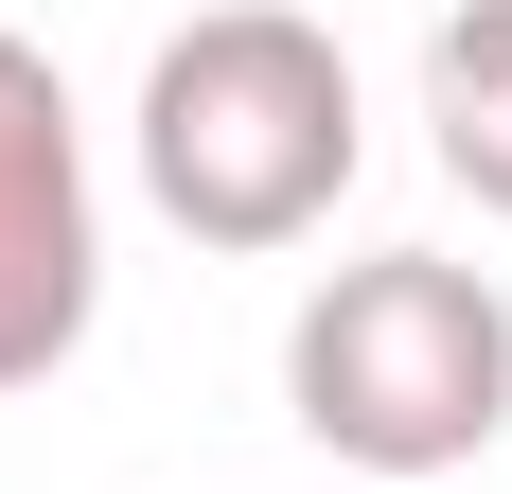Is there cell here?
Masks as SVG:
<instances>
[{"instance_id": "cell-1", "label": "cell", "mask_w": 512, "mask_h": 494, "mask_svg": "<svg viewBox=\"0 0 512 494\" xmlns=\"http://www.w3.org/2000/svg\"><path fill=\"white\" fill-rule=\"evenodd\" d=\"M371 159V106H354V53L318 36L301 0H212L142 53V195L177 212L195 247H301L336 230Z\"/></svg>"}, {"instance_id": "cell-2", "label": "cell", "mask_w": 512, "mask_h": 494, "mask_svg": "<svg viewBox=\"0 0 512 494\" xmlns=\"http://www.w3.org/2000/svg\"><path fill=\"white\" fill-rule=\"evenodd\" d=\"M283 406L354 477H460L512 442V300L460 247H371L318 265L283 318Z\"/></svg>"}, {"instance_id": "cell-3", "label": "cell", "mask_w": 512, "mask_h": 494, "mask_svg": "<svg viewBox=\"0 0 512 494\" xmlns=\"http://www.w3.org/2000/svg\"><path fill=\"white\" fill-rule=\"evenodd\" d=\"M106 318V195H89V124L53 89V53L0 18V389H53Z\"/></svg>"}, {"instance_id": "cell-4", "label": "cell", "mask_w": 512, "mask_h": 494, "mask_svg": "<svg viewBox=\"0 0 512 494\" xmlns=\"http://www.w3.org/2000/svg\"><path fill=\"white\" fill-rule=\"evenodd\" d=\"M424 142H442V177L512 230V0H442V18H424Z\"/></svg>"}]
</instances>
